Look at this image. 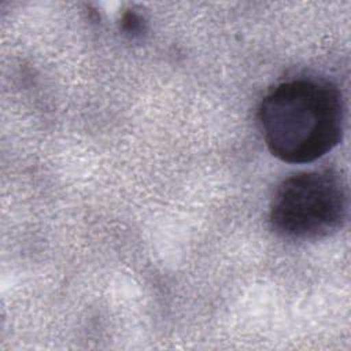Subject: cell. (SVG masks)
<instances>
[{
  "label": "cell",
  "mask_w": 351,
  "mask_h": 351,
  "mask_svg": "<svg viewBox=\"0 0 351 351\" xmlns=\"http://www.w3.org/2000/svg\"><path fill=\"white\" fill-rule=\"evenodd\" d=\"M347 207V191L336 173L302 171L277 186L270 202L269 221L282 237L315 240L341 228Z\"/></svg>",
  "instance_id": "obj_2"
},
{
  "label": "cell",
  "mask_w": 351,
  "mask_h": 351,
  "mask_svg": "<svg viewBox=\"0 0 351 351\" xmlns=\"http://www.w3.org/2000/svg\"><path fill=\"white\" fill-rule=\"evenodd\" d=\"M122 29L129 34H140L144 30V21L134 12H128L122 18Z\"/></svg>",
  "instance_id": "obj_3"
},
{
  "label": "cell",
  "mask_w": 351,
  "mask_h": 351,
  "mask_svg": "<svg viewBox=\"0 0 351 351\" xmlns=\"http://www.w3.org/2000/svg\"><path fill=\"white\" fill-rule=\"evenodd\" d=\"M265 143L277 159L310 163L343 137L344 106L337 86L325 80L298 78L278 84L258 111Z\"/></svg>",
  "instance_id": "obj_1"
}]
</instances>
